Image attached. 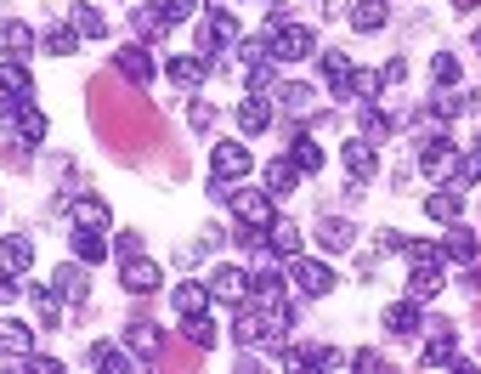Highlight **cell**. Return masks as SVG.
I'll return each instance as SVG.
<instances>
[{"label":"cell","mask_w":481,"mask_h":374,"mask_svg":"<svg viewBox=\"0 0 481 374\" xmlns=\"http://www.w3.org/2000/svg\"><path fill=\"white\" fill-rule=\"evenodd\" d=\"M233 216L249 221V227H272V193H233Z\"/></svg>","instance_id":"obj_12"},{"label":"cell","mask_w":481,"mask_h":374,"mask_svg":"<svg viewBox=\"0 0 481 374\" xmlns=\"http://www.w3.org/2000/svg\"><path fill=\"white\" fill-rule=\"evenodd\" d=\"M385 23H391L385 0H357V6H351V29H363V34H374V29H385Z\"/></svg>","instance_id":"obj_24"},{"label":"cell","mask_w":481,"mask_h":374,"mask_svg":"<svg viewBox=\"0 0 481 374\" xmlns=\"http://www.w3.org/2000/svg\"><path fill=\"white\" fill-rule=\"evenodd\" d=\"M0 301H12V278H0Z\"/></svg>","instance_id":"obj_53"},{"label":"cell","mask_w":481,"mask_h":374,"mask_svg":"<svg viewBox=\"0 0 481 374\" xmlns=\"http://www.w3.org/2000/svg\"><path fill=\"white\" fill-rule=\"evenodd\" d=\"M420 369H453V341H448V335H430V346H425Z\"/></svg>","instance_id":"obj_35"},{"label":"cell","mask_w":481,"mask_h":374,"mask_svg":"<svg viewBox=\"0 0 481 374\" xmlns=\"http://www.w3.org/2000/svg\"><path fill=\"white\" fill-rule=\"evenodd\" d=\"M17 369H34V374H62V363H57V358H34V351H29V358L17 363Z\"/></svg>","instance_id":"obj_48"},{"label":"cell","mask_w":481,"mask_h":374,"mask_svg":"<svg viewBox=\"0 0 481 374\" xmlns=\"http://www.w3.org/2000/svg\"><path fill=\"white\" fill-rule=\"evenodd\" d=\"M289 159L301 164V176L323 171V148H318V142H311V136H301V131H295V142H289Z\"/></svg>","instance_id":"obj_25"},{"label":"cell","mask_w":481,"mask_h":374,"mask_svg":"<svg viewBox=\"0 0 481 374\" xmlns=\"http://www.w3.org/2000/svg\"><path fill=\"white\" fill-rule=\"evenodd\" d=\"M69 244H74V256L86 261V266H91V261H102V249H108V244H102V233H97V227H74V238H69Z\"/></svg>","instance_id":"obj_28"},{"label":"cell","mask_w":481,"mask_h":374,"mask_svg":"<svg viewBox=\"0 0 481 374\" xmlns=\"http://www.w3.org/2000/svg\"><path fill=\"white\" fill-rule=\"evenodd\" d=\"M57 295L62 301H86V273L69 261V266H57Z\"/></svg>","instance_id":"obj_33"},{"label":"cell","mask_w":481,"mask_h":374,"mask_svg":"<svg viewBox=\"0 0 481 374\" xmlns=\"http://www.w3.org/2000/svg\"><path fill=\"white\" fill-rule=\"evenodd\" d=\"M318 69H323L328 79H340V74L351 69V62H346V51H323V57H318Z\"/></svg>","instance_id":"obj_44"},{"label":"cell","mask_w":481,"mask_h":374,"mask_svg":"<svg viewBox=\"0 0 481 374\" xmlns=\"http://www.w3.org/2000/svg\"><path fill=\"white\" fill-rule=\"evenodd\" d=\"M283 102H289V108H311V91H306V86H289Z\"/></svg>","instance_id":"obj_49"},{"label":"cell","mask_w":481,"mask_h":374,"mask_svg":"<svg viewBox=\"0 0 481 374\" xmlns=\"http://www.w3.org/2000/svg\"><path fill=\"white\" fill-rule=\"evenodd\" d=\"M125 346H131L142 363H159V358H164V329L148 323V318H136L131 329H125Z\"/></svg>","instance_id":"obj_7"},{"label":"cell","mask_w":481,"mask_h":374,"mask_svg":"<svg viewBox=\"0 0 481 374\" xmlns=\"http://www.w3.org/2000/svg\"><path fill=\"white\" fill-rule=\"evenodd\" d=\"M340 164L357 182H368L374 176V142H363V136H346V148H340Z\"/></svg>","instance_id":"obj_17"},{"label":"cell","mask_w":481,"mask_h":374,"mask_svg":"<svg viewBox=\"0 0 481 374\" xmlns=\"http://www.w3.org/2000/svg\"><path fill=\"white\" fill-rule=\"evenodd\" d=\"M289 289H295V295H328L334 289V266L328 261H301V256H289Z\"/></svg>","instance_id":"obj_1"},{"label":"cell","mask_w":481,"mask_h":374,"mask_svg":"<svg viewBox=\"0 0 481 374\" xmlns=\"http://www.w3.org/2000/svg\"><path fill=\"white\" fill-rule=\"evenodd\" d=\"M119 284L131 289V295H148V289L164 284V266L148 261V256H131V261H119Z\"/></svg>","instance_id":"obj_6"},{"label":"cell","mask_w":481,"mask_h":374,"mask_svg":"<svg viewBox=\"0 0 481 374\" xmlns=\"http://www.w3.org/2000/svg\"><path fill=\"white\" fill-rule=\"evenodd\" d=\"M69 17H74V29H79V34H108V23H102V12H91L86 0H74V12H69Z\"/></svg>","instance_id":"obj_37"},{"label":"cell","mask_w":481,"mask_h":374,"mask_svg":"<svg viewBox=\"0 0 481 374\" xmlns=\"http://www.w3.org/2000/svg\"><path fill=\"white\" fill-rule=\"evenodd\" d=\"M385 91V74L380 69H346V79H334V97H363V102H374V97H380Z\"/></svg>","instance_id":"obj_8"},{"label":"cell","mask_w":481,"mask_h":374,"mask_svg":"<svg viewBox=\"0 0 481 374\" xmlns=\"http://www.w3.org/2000/svg\"><path fill=\"white\" fill-rule=\"evenodd\" d=\"M181 335H187V346H204V351H210V346H216V323L204 318V312H187V318H181Z\"/></svg>","instance_id":"obj_26"},{"label":"cell","mask_w":481,"mask_h":374,"mask_svg":"<svg viewBox=\"0 0 481 374\" xmlns=\"http://www.w3.org/2000/svg\"><path fill=\"white\" fill-rule=\"evenodd\" d=\"M29 261H34V244H29L23 233H6V238H0V273H6V278H23Z\"/></svg>","instance_id":"obj_10"},{"label":"cell","mask_w":481,"mask_h":374,"mask_svg":"<svg viewBox=\"0 0 481 374\" xmlns=\"http://www.w3.org/2000/svg\"><path fill=\"white\" fill-rule=\"evenodd\" d=\"M453 142H442V136H436V142H425V148H420V171L430 176V182H448L453 176Z\"/></svg>","instance_id":"obj_11"},{"label":"cell","mask_w":481,"mask_h":374,"mask_svg":"<svg viewBox=\"0 0 481 374\" xmlns=\"http://www.w3.org/2000/svg\"><path fill=\"white\" fill-rule=\"evenodd\" d=\"M187 119H193L199 131H210V125H216V108H210V102H193V108H187Z\"/></svg>","instance_id":"obj_47"},{"label":"cell","mask_w":481,"mask_h":374,"mask_svg":"<svg viewBox=\"0 0 481 374\" xmlns=\"http://www.w3.org/2000/svg\"><path fill=\"white\" fill-rule=\"evenodd\" d=\"M148 6L164 17V23H181V17H193V6H199V0H148Z\"/></svg>","instance_id":"obj_39"},{"label":"cell","mask_w":481,"mask_h":374,"mask_svg":"<svg viewBox=\"0 0 481 374\" xmlns=\"http://www.w3.org/2000/svg\"><path fill=\"white\" fill-rule=\"evenodd\" d=\"M425 216L442 221V227H453L458 221V187H436V193L425 199Z\"/></svg>","instance_id":"obj_23"},{"label":"cell","mask_w":481,"mask_h":374,"mask_svg":"<svg viewBox=\"0 0 481 374\" xmlns=\"http://www.w3.org/2000/svg\"><path fill=\"white\" fill-rule=\"evenodd\" d=\"M255 164H249V148L244 142H216L210 148V176L221 182V187H233V182H244Z\"/></svg>","instance_id":"obj_2"},{"label":"cell","mask_w":481,"mask_h":374,"mask_svg":"<svg viewBox=\"0 0 481 374\" xmlns=\"http://www.w3.org/2000/svg\"><path fill=\"white\" fill-rule=\"evenodd\" d=\"M74 227H97L102 233V227H108V204L102 199H74Z\"/></svg>","instance_id":"obj_31"},{"label":"cell","mask_w":481,"mask_h":374,"mask_svg":"<svg viewBox=\"0 0 481 374\" xmlns=\"http://www.w3.org/2000/svg\"><path fill=\"white\" fill-rule=\"evenodd\" d=\"M481 6V0H453V12H476Z\"/></svg>","instance_id":"obj_52"},{"label":"cell","mask_w":481,"mask_h":374,"mask_svg":"<svg viewBox=\"0 0 481 374\" xmlns=\"http://www.w3.org/2000/svg\"><path fill=\"white\" fill-rule=\"evenodd\" d=\"M125 351H131V346H108V341H102V346H91V363L108 369V374H114V369H131V358H125Z\"/></svg>","instance_id":"obj_36"},{"label":"cell","mask_w":481,"mask_h":374,"mask_svg":"<svg viewBox=\"0 0 481 374\" xmlns=\"http://www.w3.org/2000/svg\"><path fill=\"white\" fill-rule=\"evenodd\" d=\"M318 238H323L328 249H351V244H357V227H351V221H334V216H328V221L318 227Z\"/></svg>","instance_id":"obj_32"},{"label":"cell","mask_w":481,"mask_h":374,"mask_svg":"<svg viewBox=\"0 0 481 374\" xmlns=\"http://www.w3.org/2000/svg\"><path fill=\"white\" fill-rule=\"evenodd\" d=\"M476 46H481V29H476Z\"/></svg>","instance_id":"obj_54"},{"label":"cell","mask_w":481,"mask_h":374,"mask_svg":"<svg viewBox=\"0 0 481 374\" xmlns=\"http://www.w3.org/2000/svg\"><path fill=\"white\" fill-rule=\"evenodd\" d=\"M351 369H363V374H385L391 363L380 358V351H357V358H351Z\"/></svg>","instance_id":"obj_45"},{"label":"cell","mask_w":481,"mask_h":374,"mask_svg":"<svg viewBox=\"0 0 481 374\" xmlns=\"http://www.w3.org/2000/svg\"><path fill=\"white\" fill-rule=\"evenodd\" d=\"M266 125H272V102H266V97L255 91V97H249L244 108H238V131H244V136H261Z\"/></svg>","instance_id":"obj_20"},{"label":"cell","mask_w":481,"mask_h":374,"mask_svg":"<svg viewBox=\"0 0 481 374\" xmlns=\"http://www.w3.org/2000/svg\"><path fill=\"white\" fill-rule=\"evenodd\" d=\"M249 91H272V57L249 62Z\"/></svg>","instance_id":"obj_43"},{"label":"cell","mask_w":481,"mask_h":374,"mask_svg":"<svg viewBox=\"0 0 481 374\" xmlns=\"http://www.w3.org/2000/svg\"><path fill=\"white\" fill-rule=\"evenodd\" d=\"M425 301H396V306H385V329L391 335H420V323H425V312H420Z\"/></svg>","instance_id":"obj_13"},{"label":"cell","mask_w":481,"mask_h":374,"mask_svg":"<svg viewBox=\"0 0 481 374\" xmlns=\"http://www.w3.org/2000/svg\"><path fill=\"white\" fill-rule=\"evenodd\" d=\"M408 261H413V266H430V261H448V249L430 244V238H413V244H408Z\"/></svg>","instance_id":"obj_38"},{"label":"cell","mask_w":481,"mask_h":374,"mask_svg":"<svg viewBox=\"0 0 481 374\" xmlns=\"http://www.w3.org/2000/svg\"><path fill=\"white\" fill-rule=\"evenodd\" d=\"M465 289H470V295H481V261L465 266Z\"/></svg>","instance_id":"obj_51"},{"label":"cell","mask_w":481,"mask_h":374,"mask_svg":"<svg viewBox=\"0 0 481 374\" xmlns=\"http://www.w3.org/2000/svg\"><path fill=\"white\" fill-rule=\"evenodd\" d=\"M12 131H17V142H29V148H40V142H46V114H40V108H29V102H23V108L12 114Z\"/></svg>","instance_id":"obj_18"},{"label":"cell","mask_w":481,"mask_h":374,"mask_svg":"<svg viewBox=\"0 0 481 374\" xmlns=\"http://www.w3.org/2000/svg\"><path fill=\"white\" fill-rule=\"evenodd\" d=\"M476 256H481L476 233H470V227H458V221H453V233H448V261H476Z\"/></svg>","instance_id":"obj_29"},{"label":"cell","mask_w":481,"mask_h":374,"mask_svg":"<svg viewBox=\"0 0 481 374\" xmlns=\"http://www.w3.org/2000/svg\"><path fill=\"white\" fill-rule=\"evenodd\" d=\"M114 249H119V256H142V238H136V233H119Z\"/></svg>","instance_id":"obj_50"},{"label":"cell","mask_w":481,"mask_h":374,"mask_svg":"<svg viewBox=\"0 0 481 374\" xmlns=\"http://www.w3.org/2000/svg\"><path fill=\"white\" fill-rule=\"evenodd\" d=\"M171 306L181 312V318H187V312H204V306H210V289H204V284H176Z\"/></svg>","instance_id":"obj_30"},{"label":"cell","mask_w":481,"mask_h":374,"mask_svg":"<svg viewBox=\"0 0 481 374\" xmlns=\"http://www.w3.org/2000/svg\"><path fill=\"white\" fill-rule=\"evenodd\" d=\"M311 51H318V34H311V29L278 23V34H272V62H306Z\"/></svg>","instance_id":"obj_3"},{"label":"cell","mask_w":481,"mask_h":374,"mask_svg":"<svg viewBox=\"0 0 481 374\" xmlns=\"http://www.w3.org/2000/svg\"><path fill=\"white\" fill-rule=\"evenodd\" d=\"M0 51H6V57H29L34 51V29L17 23V17H6V23H0Z\"/></svg>","instance_id":"obj_19"},{"label":"cell","mask_w":481,"mask_h":374,"mask_svg":"<svg viewBox=\"0 0 481 374\" xmlns=\"http://www.w3.org/2000/svg\"><path fill=\"white\" fill-rule=\"evenodd\" d=\"M430 79H436V86H458V62L448 51H436L430 57Z\"/></svg>","instance_id":"obj_40"},{"label":"cell","mask_w":481,"mask_h":374,"mask_svg":"<svg viewBox=\"0 0 481 374\" xmlns=\"http://www.w3.org/2000/svg\"><path fill=\"white\" fill-rule=\"evenodd\" d=\"M266 244H272V256H283V261L301 256V227L295 221H272L266 227Z\"/></svg>","instance_id":"obj_22"},{"label":"cell","mask_w":481,"mask_h":374,"mask_svg":"<svg viewBox=\"0 0 481 374\" xmlns=\"http://www.w3.org/2000/svg\"><path fill=\"white\" fill-rule=\"evenodd\" d=\"M233 34H238L233 12H227V6H204V34H199V51L204 57H216L221 46H233Z\"/></svg>","instance_id":"obj_4"},{"label":"cell","mask_w":481,"mask_h":374,"mask_svg":"<svg viewBox=\"0 0 481 374\" xmlns=\"http://www.w3.org/2000/svg\"><path fill=\"white\" fill-rule=\"evenodd\" d=\"M442 289H448V278H442V261L413 266V278H408V295H413V301H436Z\"/></svg>","instance_id":"obj_16"},{"label":"cell","mask_w":481,"mask_h":374,"mask_svg":"<svg viewBox=\"0 0 481 374\" xmlns=\"http://www.w3.org/2000/svg\"><path fill=\"white\" fill-rule=\"evenodd\" d=\"M448 182L458 187V193H465V187H476V182H481V148H476V154H465V159H458Z\"/></svg>","instance_id":"obj_34"},{"label":"cell","mask_w":481,"mask_h":374,"mask_svg":"<svg viewBox=\"0 0 481 374\" xmlns=\"http://www.w3.org/2000/svg\"><path fill=\"white\" fill-rule=\"evenodd\" d=\"M164 74H171L176 86H187V91L204 86V62H199V57H171V62H164Z\"/></svg>","instance_id":"obj_27"},{"label":"cell","mask_w":481,"mask_h":374,"mask_svg":"<svg viewBox=\"0 0 481 374\" xmlns=\"http://www.w3.org/2000/svg\"><path fill=\"white\" fill-rule=\"evenodd\" d=\"M363 131H368V142H385L391 136V119L380 108H363Z\"/></svg>","instance_id":"obj_42"},{"label":"cell","mask_w":481,"mask_h":374,"mask_svg":"<svg viewBox=\"0 0 481 374\" xmlns=\"http://www.w3.org/2000/svg\"><path fill=\"white\" fill-rule=\"evenodd\" d=\"M0 351H12V358L23 363L29 351H34V335H29V323H17V318H6V323H0Z\"/></svg>","instance_id":"obj_21"},{"label":"cell","mask_w":481,"mask_h":374,"mask_svg":"<svg viewBox=\"0 0 481 374\" xmlns=\"http://www.w3.org/2000/svg\"><path fill=\"white\" fill-rule=\"evenodd\" d=\"M295 187H301V164H295V159H272V164H266V193H272V199H289Z\"/></svg>","instance_id":"obj_15"},{"label":"cell","mask_w":481,"mask_h":374,"mask_svg":"<svg viewBox=\"0 0 481 374\" xmlns=\"http://www.w3.org/2000/svg\"><path fill=\"white\" fill-rule=\"evenodd\" d=\"M249 284H255V278H249L244 266H221V273L210 278V295L227 301V306H244V301H249Z\"/></svg>","instance_id":"obj_9"},{"label":"cell","mask_w":481,"mask_h":374,"mask_svg":"<svg viewBox=\"0 0 481 374\" xmlns=\"http://www.w3.org/2000/svg\"><path fill=\"white\" fill-rule=\"evenodd\" d=\"M40 46H46L51 57H74V29H51L46 40H40Z\"/></svg>","instance_id":"obj_41"},{"label":"cell","mask_w":481,"mask_h":374,"mask_svg":"<svg viewBox=\"0 0 481 374\" xmlns=\"http://www.w3.org/2000/svg\"><path fill=\"white\" fill-rule=\"evenodd\" d=\"M23 102H29V69H23V57H12L0 69V114H17Z\"/></svg>","instance_id":"obj_5"},{"label":"cell","mask_w":481,"mask_h":374,"mask_svg":"<svg viewBox=\"0 0 481 374\" xmlns=\"http://www.w3.org/2000/svg\"><path fill=\"white\" fill-rule=\"evenodd\" d=\"M114 69L131 79V86H148L153 79V57L142 51V46H119V57H114Z\"/></svg>","instance_id":"obj_14"},{"label":"cell","mask_w":481,"mask_h":374,"mask_svg":"<svg viewBox=\"0 0 481 374\" xmlns=\"http://www.w3.org/2000/svg\"><path fill=\"white\" fill-rule=\"evenodd\" d=\"M430 102H436V114H442V119H453V114H458V97H453V86H436V97H430Z\"/></svg>","instance_id":"obj_46"}]
</instances>
